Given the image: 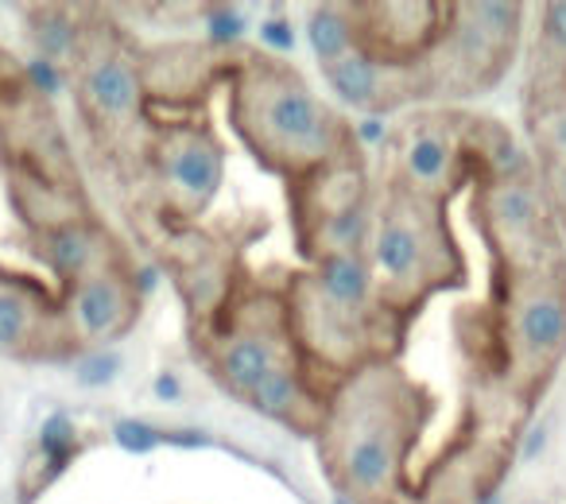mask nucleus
I'll use <instances>...</instances> for the list:
<instances>
[{
  "label": "nucleus",
  "mask_w": 566,
  "mask_h": 504,
  "mask_svg": "<svg viewBox=\"0 0 566 504\" xmlns=\"http://www.w3.org/2000/svg\"><path fill=\"white\" fill-rule=\"evenodd\" d=\"M539 171H543V198H547V206H551V213L555 218H563V225H566V159L563 164H539Z\"/></svg>",
  "instance_id": "32"
},
{
  "label": "nucleus",
  "mask_w": 566,
  "mask_h": 504,
  "mask_svg": "<svg viewBox=\"0 0 566 504\" xmlns=\"http://www.w3.org/2000/svg\"><path fill=\"white\" fill-rule=\"evenodd\" d=\"M551 447V423H532L524 434V442H520V462H539L543 454H547Z\"/></svg>",
  "instance_id": "33"
},
{
  "label": "nucleus",
  "mask_w": 566,
  "mask_h": 504,
  "mask_svg": "<svg viewBox=\"0 0 566 504\" xmlns=\"http://www.w3.org/2000/svg\"><path fill=\"white\" fill-rule=\"evenodd\" d=\"M202 28L210 48L237 51V43L249 35V17L237 4H210V9H202Z\"/></svg>",
  "instance_id": "25"
},
{
  "label": "nucleus",
  "mask_w": 566,
  "mask_h": 504,
  "mask_svg": "<svg viewBox=\"0 0 566 504\" xmlns=\"http://www.w3.org/2000/svg\"><path fill=\"white\" fill-rule=\"evenodd\" d=\"M323 82L334 90L338 102H346L349 109H361L365 117H385V113L400 109V105H408V102H423L419 66H411V71H392V66L373 63L361 51L323 66Z\"/></svg>",
  "instance_id": "13"
},
{
  "label": "nucleus",
  "mask_w": 566,
  "mask_h": 504,
  "mask_svg": "<svg viewBox=\"0 0 566 504\" xmlns=\"http://www.w3.org/2000/svg\"><path fill=\"white\" fill-rule=\"evenodd\" d=\"M369 264L377 272V300L403 318L434 292L462 284V252L447 221V206L388 182L373 225Z\"/></svg>",
  "instance_id": "3"
},
{
  "label": "nucleus",
  "mask_w": 566,
  "mask_h": 504,
  "mask_svg": "<svg viewBox=\"0 0 566 504\" xmlns=\"http://www.w3.org/2000/svg\"><path fill=\"white\" fill-rule=\"evenodd\" d=\"M373 225H377V213H373L369 202L349 206V210L318 221L300 241V252L311 264L323 261V256H369Z\"/></svg>",
  "instance_id": "21"
},
{
  "label": "nucleus",
  "mask_w": 566,
  "mask_h": 504,
  "mask_svg": "<svg viewBox=\"0 0 566 504\" xmlns=\"http://www.w3.org/2000/svg\"><path fill=\"white\" fill-rule=\"evenodd\" d=\"M287 330L300 349L303 365H326L334 372H361L365 365L392 361L403 338L408 318L385 303L369 307H349L318 287L311 272H300L287 284Z\"/></svg>",
  "instance_id": "4"
},
{
  "label": "nucleus",
  "mask_w": 566,
  "mask_h": 504,
  "mask_svg": "<svg viewBox=\"0 0 566 504\" xmlns=\"http://www.w3.org/2000/svg\"><path fill=\"white\" fill-rule=\"evenodd\" d=\"M59 311H63L74 346L105 349V342L125 338L140 318V292L133 284V272L117 264V269H102L66 287Z\"/></svg>",
  "instance_id": "12"
},
{
  "label": "nucleus",
  "mask_w": 566,
  "mask_h": 504,
  "mask_svg": "<svg viewBox=\"0 0 566 504\" xmlns=\"http://www.w3.org/2000/svg\"><path fill=\"white\" fill-rule=\"evenodd\" d=\"M237 51H218L210 43H179V48H159L140 59L144 97H167L171 105H195L206 86L229 74Z\"/></svg>",
  "instance_id": "14"
},
{
  "label": "nucleus",
  "mask_w": 566,
  "mask_h": 504,
  "mask_svg": "<svg viewBox=\"0 0 566 504\" xmlns=\"http://www.w3.org/2000/svg\"><path fill=\"white\" fill-rule=\"evenodd\" d=\"M74 439H78V431H74V423L66 416H51L48 423H43V431H40V447L48 450L51 458L71 454Z\"/></svg>",
  "instance_id": "30"
},
{
  "label": "nucleus",
  "mask_w": 566,
  "mask_h": 504,
  "mask_svg": "<svg viewBox=\"0 0 566 504\" xmlns=\"http://www.w3.org/2000/svg\"><path fill=\"white\" fill-rule=\"evenodd\" d=\"M151 171L164 210L175 221H195L210 210L226 179V148L206 120H171L151 140Z\"/></svg>",
  "instance_id": "9"
},
{
  "label": "nucleus",
  "mask_w": 566,
  "mask_h": 504,
  "mask_svg": "<svg viewBox=\"0 0 566 504\" xmlns=\"http://www.w3.org/2000/svg\"><path fill=\"white\" fill-rule=\"evenodd\" d=\"M524 504H547V501H524Z\"/></svg>",
  "instance_id": "38"
},
{
  "label": "nucleus",
  "mask_w": 566,
  "mask_h": 504,
  "mask_svg": "<svg viewBox=\"0 0 566 504\" xmlns=\"http://www.w3.org/2000/svg\"><path fill=\"white\" fill-rule=\"evenodd\" d=\"M543 20V51L566 78V0H551L539 9Z\"/></svg>",
  "instance_id": "26"
},
{
  "label": "nucleus",
  "mask_w": 566,
  "mask_h": 504,
  "mask_svg": "<svg viewBox=\"0 0 566 504\" xmlns=\"http://www.w3.org/2000/svg\"><path fill=\"white\" fill-rule=\"evenodd\" d=\"M156 396L164 403H175V400H182V385H179V377L175 372H159L156 377Z\"/></svg>",
  "instance_id": "35"
},
{
  "label": "nucleus",
  "mask_w": 566,
  "mask_h": 504,
  "mask_svg": "<svg viewBox=\"0 0 566 504\" xmlns=\"http://www.w3.org/2000/svg\"><path fill=\"white\" fill-rule=\"evenodd\" d=\"M524 35V4L516 0H473L450 4V20L442 28L431 55L419 63L423 102H462L473 94H489L509 74Z\"/></svg>",
  "instance_id": "5"
},
{
  "label": "nucleus",
  "mask_w": 566,
  "mask_h": 504,
  "mask_svg": "<svg viewBox=\"0 0 566 504\" xmlns=\"http://www.w3.org/2000/svg\"><path fill=\"white\" fill-rule=\"evenodd\" d=\"M462 151L481 179H535L532 156L512 140V133L493 117H470L462 113Z\"/></svg>",
  "instance_id": "18"
},
{
  "label": "nucleus",
  "mask_w": 566,
  "mask_h": 504,
  "mask_svg": "<svg viewBox=\"0 0 566 504\" xmlns=\"http://www.w3.org/2000/svg\"><path fill=\"white\" fill-rule=\"evenodd\" d=\"M527 136L539 151V164H563L566 159V78L555 63H543L532 74L527 90Z\"/></svg>",
  "instance_id": "19"
},
{
  "label": "nucleus",
  "mask_w": 566,
  "mask_h": 504,
  "mask_svg": "<svg viewBox=\"0 0 566 504\" xmlns=\"http://www.w3.org/2000/svg\"><path fill=\"white\" fill-rule=\"evenodd\" d=\"M334 504H354V501H349V496H334Z\"/></svg>",
  "instance_id": "37"
},
{
  "label": "nucleus",
  "mask_w": 566,
  "mask_h": 504,
  "mask_svg": "<svg viewBox=\"0 0 566 504\" xmlns=\"http://www.w3.org/2000/svg\"><path fill=\"white\" fill-rule=\"evenodd\" d=\"M307 43L315 51L318 66H331L338 59L354 55V20L349 4H315L307 17Z\"/></svg>",
  "instance_id": "24"
},
{
  "label": "nucleus",
  "mask_w": 566,
  "mask_h": 504,
  "mask_svg": "<svg viewBox=\"0 0 566 504\" xmlns=\"http://www.w3.org/2000/svg\"><path fill=\"white\" fill-rule=\"evenodd\" d=\"M74 90L86 125L105 140H120L144 120L140 59L125 48L113 28H82V51L74 59Z\"/></svg>",
  "instance_id": "8"
},
{
  "label": "nucleus",
  "mask_w": 566,
  "mask_h": 504,
  "mask_svg": "<svg viewBox=\"0 0 566 504\" xmlns=\"http://www.w3.org/2000/svg\"><path fill=\"white\" fill-rule=\"evenodd\" d=\"M349 20H354V51L392 71H411L434 51L450 20V4H434V0H373L369 4L361 0V4H349Z\"/></svg>",
  "instance_id": "10"
},
{
  "label": "nucleus",
  "mask_w": 566,
  "mask_h": 504,
  "mask_svg": "<svg viewBox=\"0 0 566 504\" xmlns=\"http://www.w3.org/2000/svg\"><path fill=\"white\" fill-rule=\"evenodd\" d=\"M24 86L32 90V94L40 97H59L66 90V71L55 63H48V59H28L24 63Z\"/></svg>",
  "instance_id": "27"
},
{
  "label": "nucleus",
  "mask_w": 566,
  "mask_h": 504,
  "mask_svg": "<svg viewBox=\"0 0 566 504\" xmlns=\"http://www.w3.org/2000/svg\"><path fill=\"white\" fill-rule=\"evenodd\" d=\"M287 190H292L295 229H300V241H303L318 221L334 218V213L349 210V206L369 202V182H365L361 151L342 156V159H334V164L318 167V171L303 175V179L287 182Z\"/></svg>",
  "instance_id": "15"
},
{
  "label": "nucleus",
  "mask_w": 566,
  "mask_h": 504,
  "mask_svg": "<svg viewBox=\"0 0 566 504\" xmlns=\"http://www.w3.org/2000/svg\"><path fill=\"white\" fill-rule=\"evenodd\" d=\"M354 140L357 148H380L388 140V120L385 117H361L354 125Z\"/></svg>",
  "instance_id": "34"
},
{
  "label": "nucleus",
  "mask_w": 566,
  "mask_h": 504,
  "mask_svg": "<svg viewBox=\"0 0 566 504\" xmlns=\"http://www.w3.org/2000/svg\"><path fill=\"white\" fill-rule=\"evenodd\" d=\"M113 439H117L128 454H148V450L159 447V434L151 431L148 423H136V419H120V423L113 427Z\"/></svg>",
  "instance_id": "31"
},
{
  "label": "nucleus",
  "mask_w": 566,
  "mask_h": 504,
  "mask_svg": "<svg viewBox=\"0 0 566 504\" xmlns=\"http://www.w3.org/2000/svg\"><path fill=\"white\" fill-rule=\"evenodd\" d=\"M478 504H504V496L496 493V489H489V493H481V496H478Z\"/></svg>",
  "instance_id": "36"
},
{
  "label": "nucleus",
  "mask_w": 566,
  "mask_h": 504,
  "mask_svg": "<svg viewBox=\"0 0 566 504\" xmlns=\"http://www.w3.org/2000/svg\"><path fill=\"white\" fill-rule=\"evenodd\" d=\"M311 276L338 303H349V307L377 303V272H373L369 256H323L311 264Z\"/></svg>",
  "instance_id": "22"
},
{
  "label": "nucleus",
  "mask_w": 566,
  "mask_h": 504,
  "mask_svg": "<svg viewBox=\"0 0 566 504\" xmlns=\"http://www.w3.org/2000/svg\"><path fill=\"white\" fill-rule=\"evenodd\" d=\"M504 349L512 380L524 392L543 388L566 357V280L563 269L509 280Z\"/></svg>",
  "instance_id": "7"
},
{
  "label": "nucleus",
  "mask_w": 566,
  "mask_h": 504,
  "mask_svg": "<svg viewBox=\"0 0 566 504\" xmlns=\"http://www.w3.org/2000/svg\"><path fill=\"white\" fill-rule=\"evenodd\" d=\"M48 303L17 280H0V354L40 357L48 342Z\"/></svg>",
  "instance_id": "20"
},
{
  "label": "nucleus",
  "mask_w": 566,
  "mask_h": 504,
  "mask_svg": "<svg viewBox=\"0 0 566 504\" xmlns=\"http://www.w3.org/2000/svg\"><path fill=\"white\" fill-rule=\"evenodd\" d=\"M396 148H400L396 182L431 198V202L447 206L458 182L470 171V159L462 151V113H447V117L427 113V117L411 120Z\"/></svg>",
  "instance_id": "11"
},
{
  "label": "nucleus",
  "mask_w": 566,
  "mask_h": 504,
  "mask_svg": "<svg viewBox=\"0 0 566 504\" xmlns=\"http://www.w3.org/2000/svg\"><path fill=\"white\" fill-rule=\"evenodd\" d=\"M82 28L86 24H78L66 9H35L28 24L35 59H48L55 66L74 63L82 51Z\"/></svg>",
  "instance_id": "23"
},
{
  "label": "nucleus",
  "mask_w": 566,
  "mask_h": 504,
  "mask_svg": "<svg viewBox=\"0 0 566 504\" xmlns=\"http://www.w3.org/2000/svg\"><path fill=\"white\" fill-rule=\"evenodd\" d=\"M260 48H264V55H275V59L295 55V28H292V20H287V17L260 20Z\"/></svg>",
  "instance_id": "28"
},
{
  "label": "nucleus",
  "mask_w": 566,
  "mask_h": 504,
  "mask_svg": "<svg viewBox=\"0 0 566 504\" xmlns=\"http://www.w3.org/2000/svg\"><path fill=\"white\" fill-rule=\"evenodd\" d=\"M431 396L411 385L392 361L365 365L342 385V392L326 403L323 462L338 496L354 504H392L400 493L408 450L419 439Z\"/></svg>",
  "instance_id": "1"
},
{
  "label": "nucleus",
  "mask_w": 566,
  "mask_h": 504,
  "mask_svg": "<svg viewBox=\"0 0 566 504\" xmlns=\"http://www.w3.org/2000/svg\"><path fill=\"white\" fill-rule=\"evenodd\" d=\"M120 372V357L109 354V349H90V357L78 365V385L86 388H105L113 385Z\"/></svg>",
  "instance_id": "29"
},
{
  "label": "nucleus",
  "mask_w": 566,
  "mask_h": 504,
  "mask_svg": "<svg viewBox=\"0 0 566 504\" xmlns=\"http://www.w3.org/2000/svg\"><path fill=\"white\" fill-rule=\"evenodd\" d=\"M226 86L233 133L260 167L287 182L357 151L354 125H346L287 59L237 51Z\"/></svg>",
  "instance_id": "2"
},
{
  "label": "nucleus",
  "mask_w": 566,
  "mask_h": 504,
  "mask_svg": "<svg viewBox=\"0 0 566 504\" xmlns=\"http://www.w3.org/2000/svg\"><path fill=\"white\" fill-rule=\"evenodd\" d=\"M35 252H40V261L48 264L59 280H63V287L78 284V280L94 276V272H102V269H117V264H125L117 241H113V237L90 218L66 221V225H55V229H43L40 241H35Z\"/></svg>",
  "instance_id": "16"
},
{
  "label": "nucleus",
  "mask_w": 566,
  "mask_h": 504,
  "mask_svg": "<svg viewBox=\"0 0 566 504\" xmlns=\"http://www.w3.org/2000/svg\"><path fill=\"white\" fill-rule=\"evenodd\" d=\"M473 221L481 225L496 261L512 272L509 280L563 269L555 213L535 179H478Z\"/></svg>",
  "instance_id": "6"
},
{
  "label": "nucleus",
  "mask_w": 566,
  "mask_h": 504,
  "mask_svg": "<svg viewBox=\"0 0 566 504\" xmlns=\"http://www.w3.org/2000/svg\"><path fill=\"white\" fill-rule=\"evenodd\" d=\"M252 411L275 419L283 427H295V431H323L326 419V396H318L307 380V365L292 361L272 369L249 396H244Z\"/></svg>",
  "instance_id": "17"
}]
</instances>
